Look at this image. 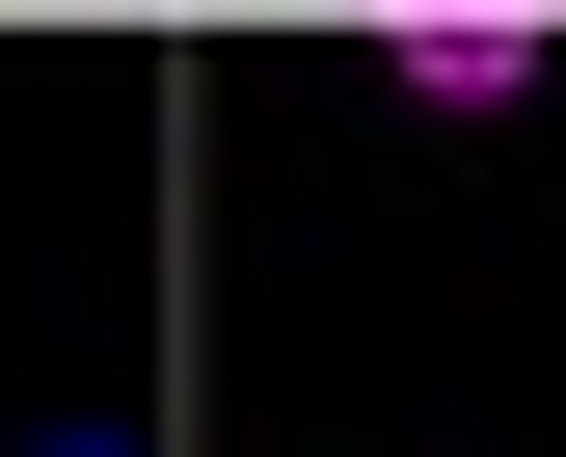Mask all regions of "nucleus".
I'll use <instances>...</instances> for the list:
<instances>
[{
	"instance_id": "f257e3e1",
	"label": "nucleus",
	"mask_w": 566,
	"mask_h": 457,
	"mask_svg": "<svg viewBox=\"0 0 566 457\" xmlns=\"http://www.w3.org/2000/svg\"><path fill=\"white\" fill-rule=\"evenodd\" d=\"M539 54H566L539 0H405V28H378V82H405V108H513Z\"/></svg>"
},
{
	"instance_id": "f03ea898",
	"label": "nucleus",
	"mask_w": 566,
	"mask_h": 457,
	"mask_svg": "<svg viewBox=\"0 0 566 457\" xmlns=\"http://www.w3.org/2000/svg\"><path fill=\"white\" fill-rule=\"evenodd\" d=\"M54 457H135V431H54Z\"/></svg>"
}]
</instances>
